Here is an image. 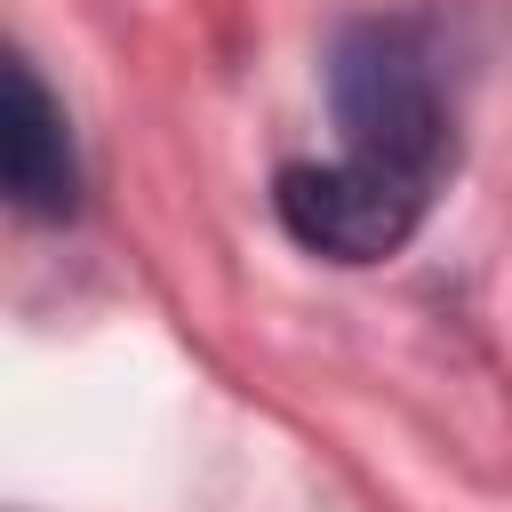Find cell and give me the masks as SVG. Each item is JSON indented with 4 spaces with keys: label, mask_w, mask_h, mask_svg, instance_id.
Instances as JSON below:
<instances>
[{
    "label": "cell",
    "mask_w": 512,
    "mask_h": 512,
    "mask_svg": "<svg viewBox=\"0 0 512 512\" xmlns=\"http://www.w3.org/2000/svg\"><path fill=\"white\" fill-rule=\"evenodd\" d=\"M328 112L352 160L408 176L424 192L448 184L456 168V112L432 64L424 24L408 16H352L328 48Z\"/></svg>",
    "instance_id": "cell-1"
},
{
    "label": "cell",
    "mask_w": 512,
    "mask_h": 512,
    "mask_svg": "<svg viewBox=\"0 0 512 512\" xmlns=\"http://www.w3.org/2000/svg\"><path fill=\"white\" fill-rule=\"evenodd\" d=\"M272 216H280V232L304 256L384 264V256H400L424 232L432 192L408 184V176H384V168H368L352 152H336V160H288L272 176Z\"/></svg>",
    "instance_id": "cell-2"
},
{
    "label": "cell",
    "mask_w": 512,
    "mask_h": 512,
    "mask_svg": "<svg viewBox=\"0 0 512 512\" xmlns=\"http://www.w3.org/2000/svg\"><path fill=\"white\" fill-rule=\"evenodd\" d=\"M0 176L8 200L40 224H64L80 208V152H72V120L64 104L40 88V72L24 56H8V96H0Z\"/></svg>",
    "instance_id": "cell-3"
}]
</instances>
